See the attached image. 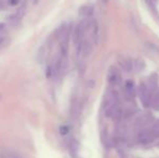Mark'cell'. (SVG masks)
<instances>
[{
	"label": "cell",
	"instance_id": "obj_4",
	"mask_svg": "<svg viewBox=\"0 0 159 158\" xmlns=\"http://www.w3.org/2000/svg\"><path fill=\"white\" fill-rule=\"evenodd\" d=\"M4 27H6V24H4V23H0V32H2V30L4 29Z\"/></svg>",
	"mask_w": 159,
	"mask_h": 158
},
{
	"label": "cell",
	"instance_id": "obj_3",
	"mask_svg": "<svg viewBox=\"0 0 159 158\" xmlns=\"http://www.w3.org/2000/svg\"><path fill=\"white\" fill-rule=\"evenodd\" d=\"M21 1V0H8L7 1V3L9 4V6H16V4H19V2Z\"/></svg>",
	"mask_w": 159,
	"mask_h": 158
},
{
	"label": "cell",
	"instance_id": "obj_1",
	"mask_svg": "<svg viewBox=\"0 0 159 158\" xmlns=\"http://www.w3.org/2000/svg\"><path fill=\"white\" fill-rule=\"evenodd\" d=\"M126 91L130 97H132V94H133V84H131V82H127Z\"/></svg>",
	"mask_w": 159,
	"mask_h": 158
},
{
	"label": "cell",
	"instance_id": "obj_2",
	"mask_svg": "<svg viewBox=\"0 0 159 158\" xmlns=\"http://www.w3.org/2000/svg\"><path fill=\"white\" fill-rule=\"evenodd\" d=\"M68 127L67 126H61L60 127V133L61 134H66V133H68Z\"/></svg>",
	"mask_w": 159,
	"mask_h": 158
},
{
	"label": "cell",
	"instance_id": "obj_6",
	"mask_svg": "<svg viewBox=\"0 0 159 158\" xmlns=\"http://www.w3.org/2000/svg\"><path fill=\"white\" fill-rule=\"evenodd\" d=\"M9 157H10V158H19L16 155H14V154H10V155H9Z\"/></svg>",
	"mask_w": 159,
	"mask_h": 158
},
{
	"label": "cell",
	"instance_id": "obj_5",
	"mask_svg": "<svg viewBox=\"0 0 159 158\" xmlns=\"http://www.w3.org/2000/svg\"><path fill=\"white\" fill-rule=\"evenodd\" d=\"M0 158H10L8 154H0Z\"/></svg>",
	"mask_w": 159,
	"mask_h": 158
}]
</instances>
